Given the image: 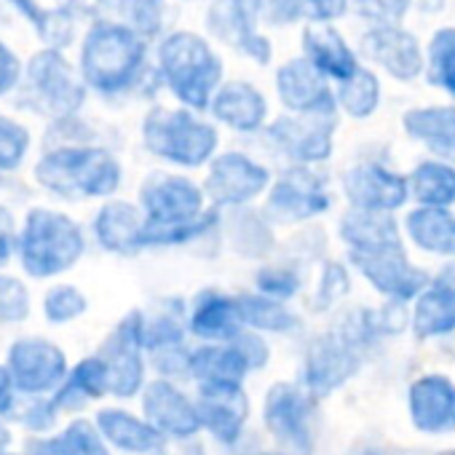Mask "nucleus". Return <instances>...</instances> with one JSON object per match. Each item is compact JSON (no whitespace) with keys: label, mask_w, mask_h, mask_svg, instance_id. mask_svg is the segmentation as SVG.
I'll return each mask as SVG.
<instances>
[{"label":"nucleus","mask_w":455,"mask_h":455,"mask_svg":"<svg viewBox=\"0 0 455 455\" xmlns=\"http://www.w3.org/2000/svg\"><path fill=\"white\" fill-rule=\"evenodd\" d=\"M78 70L89 92L105 100L126 97L150 76V41L124 22L102 17L81 41Z\"/></svg>","instance_id":"1"},{"label":"nucleus","mask_w":455,"mask_h":455,"mask_svg":"<svg viewBox=\"0 0 455 455\" xmlns=\"http://www.w3.org/2000/svg\"><path fill=\"white\" fill-rule=\"evenodd\" d=\"M33 182L57 201L105 204L124 188V164L100 142L44 148L33 164Z\"/></svg>","instance_id":"2"},{"label":"nucleus","mask_w":455,"mask_h":455,"mask_svg":"<svg viewBox=\"0 0 455 455\" xmlns=\"http://www.w3.org/2000/svg\"><path fill=\"white\" fill-rule=\"evenodd\" d=\"M89 231L65 209L36 204L20 217L17 263L33 282H60L89 252Z\"/></svg>","instance_id":"3"},{"label":"nucleus","mask_w":455,"mask_h":455,"mask_svg":"<svg viewBox=\"0 0 455 455\" xmlns=\"http://www.w3.org/2000/svg\"><path fill=\"white\" fill-rule=\"evenodd\" d=\"M156 73L177 105L196 113H206L217 89L228 81L225 62L212 41L193 30H174L158 41Z\"/></svg>","instance_id":"4"},{"label":"nucleus","mask_w":455,"mask_h":455,"mask_svg":"<svg viewBox=\"0 0 455 455\" xmlns=\"http://www.w3.org/2000/svg\"><path fill=\"white\" fill-rule=\"evenodd\" d=\"M142 148L166 166L196 172L220 156V126L188 108L153 105L140 124Z\"/></svg>","instance_id":"5"},{"label":"nucleus","mask_w":455,"mask_h":455,"mask_svg":"<svg viewBox=\"0 0 455 455\" xmlns=\"http://www.w3.org/2000/svg\"><path fill=\"white\" fill-rule=\"evenodd\" d=\"M89 89L81 78L78 65H73L60 49H41L25 65V78L20 86V102L36 116L49 121H62L81 116Z\"/></svg>","instance_id":"6"},{"label":"nucleus","mask_w":455,"mask_h":455,"mask_svg":"<svg viewBox=\"0 0 455 455\" xmlns=\"http://www.w3.org/2000/svg\"><path fill=\"white\" fill-rule=\"evenodd\" d=\"M263 428L284 455H314L319 447V399L298 380H276L263 396Z\"/></svg>","instance_id":"7"},{"label":"nucleus","mask_w":455,"mask_h":455,"mask_svg":"<svg viewBox=\"0 0 455 455\" xmlns=\"http://www.w3.org/2000/svg\"><path fill=\"white\" fill-rule=\"evenodd\" d=\"M201 185L212 209L231 212L255 206L263 196H268L274 172L244 150H220V156L206 166Z\"/></svg>","instance_id":"8"},{"label":"nucleus","mask_w":455,"mask_h":455,"mask_svg":"<svg viewBox=\"0 0 455 455\" xmlns=\"http://www.w3.org/2000/svg\"><path fill=\"white\" fill-rule=\"evenodd\" d=\"M97 354L110 372V396L121 402L140 399L153 372L142 338V308L126 311L105 335Z\"/></svg>","instance_id":"9"},{"label":"nucleus","mask_w":455,"mask_h":455,"mask_svg":"<svg viewBox=\"0 0 455 455\" xmlns=\"http://www.w3.org/2000/svg\"><path fill=\"white\" fill-rule=\"evenodd\" d=\"M346 255L351 271H356L386 303L407 306L431 284V274L410 260L407 242L386 244L367 252H346Z\"/></svg>","instance_id":"10"},{"label":"nucleus","mask_w":455,"mask_h":455,"mask_svg":"<svg viewBox=\"0 0 455 455\" xmlns=\"http://www.w3.org/2000/svg\"><path fill=\"white\" fill-rule=\"evenodd\" d=\"M137 206L142 209L148 225L172 228L201 220L212 212L204 185L188 174L156 169L137 188Z\"/></svg>","instance_id":"11"},{"label":"nucleus","mask_w":455,"mask_h":455,"mask_svg":"<svg viewBox=\"0 0 455 455\" xmlns=\"http://www.w3.org/2000/svg\"><path fill=\"white\" fill-rule=\"evenodd\" d=\"M335 204L327 177L314 166H287L274 177L263 209L276 225H311Z\"/></svg>","instance_id":"12"},{"label":"nucleus","mask_w":455,"mask_h":455,"mask_svg":"<svg viewBox=\"0 0 455 455\" xmlns=\"http://www.w3.org/2000/svg\"><path fill=\"white\" fill-rule=\"evenodd\" d=\"M4 364L20 396H52L73 367L68 351L46 335L14 338L6 348Z\"/></svg>","instance_id":"13"},{"label":"nucleus","mask_w":455,"mask_h":455,"mask_svg":"<svg viewBox=\"0 0 455 455\" xmlns=\"http://www.w3.org/2000/svg\"><path fill=\"white\" fill-rule=\"evenodd\" d=\"M260 22L263 0H212L204 17L212 41L266 68L274 62V44L266 33H260Z\"/></svg>","instance_id":"14"},{"label":"nucleus","mask_w":455,"mask_h":455,"mask_svg":"<svg viewBox=\"0 0 455 455\" xmlns=\"http://www.w3.org/2000/svg\"><path fill=\"white\" fill-rule=\"evenodd\" d=\"M364 359L367 356L335 330L319 332L306 343L298 383L316 399L332 396L359 375Z\"/></svg>","instance_id":"15"},{"label":"nucleus","mask_w":455,"mask_h":455,"mask_svg":"<svg viewBox=\"0 0 455 455\" xmlns=\"http://www.w3.org/2000/svg\"><path fill=\"white\" fill-rule=\"evenodd\" d=\"M338 118H308L282 113L271 118L266 142L290 164V166H314L319 169L335 153Z\"/></svg>","instance_id":"16"},{"label":"nucleus","mask_w":455,"mask_h":455,"mask_svg":"<svg viewBox=\"0 0 455 455\" xmlns=\"http://www.w3.org/2000/svg\"><path fill=\"white\" fill-rule=\"evenodd\" d=\"M340 193L348 209L372 214H396L410 204L407 174L383 161H356L340 177Z\"/></svg>","instance_id":"17"},{"label":"nucleus","mask_w":455,"mask_h":455,"mask_svg":"<svg viewBox=\"0 0 455 455\" xmlns=\"http://www.w3.org/2000/svg\"><path fill=\"white\" fill-rule=\"evenodd\" d=\"M359 57L375 70H383L399 84H412L423 78L426 46L404 25H378L359 36Z\"/></svg>","instance_id":"18"},{"label":"nucleus","mask_w":455,"mask_h":455,"mask_svg":"<svg viewBox=\"0 0 455 455\" xmlns=\"http://www.w3.org/2000/svg\"><path fill=\"white\" fill-rule=\"evenodd\" d=\"M140 412L174 444L193 442L204 434L196 394L182 388L177 380L150 378L140 396Z\"/></svg>","instance_id":"19"},{"label":"nucleus","mask_w":455,"mask_h":455,"mask_svg":"<svg viewBox=\"0 0 455 455\" xmlns=\"http://www.w3.org/2000/svg\"><path fill=\"white\" fill-rule=\"evenodd\" d=\"M274 89H276V100L290 116H308V118L340 116L335 102V86L306 57H292L282 62L274 76Z\"/></svg>","instance_id":"20"},{"label":"nucleus","mask_w":455,"mask_h":455,"mask_svg":"<svg viewBox=\"0 0 455 455\" xmlns=\"http://www.w3.org/2000/svg\"><path fill=\"white\" fill-rule=\"evenodd\" d=\"M407 418L423 436L455 434V380L442 372H423L407 386Z\"/></svg>","instance_id":"21"},{"label":"nucleus","mask_w":455,"mask_h":455,"mask_svg":"<svg viewBox=\"0 0 455 455\" xmlns=\"http://www.w3.org/2000/svg\"><path fill=\"white\" fill-rule=\"evenodd\" d=\"M206 116L217 126L231 129L234 134L252 137V134H263L268 129L271 105L260 86H255L252 81H244V78H231L217 89Z\"/></svg>","instance_id":"22"},{"label":"nucleus","mask_w":455,"mask_h":455,"mask_svg":"<svg viewBox=\"0 0 455 455\" xmlns=\"http://www.w3.org/2000/svg\"><path fill=\"white\" fill-rule=\"evenodd\" d=\"M204 434L220 450H236L247 434L252 404L244 388H196Z\"/></svg>","instance_id":"23"},{"label":"nucleus","mask_w":455,"mask_h":455,"mask_svg":"<svg viewBox=\"0 0 455 455\" xmlns=\"http://www.w3.org/2000/svg\"><path fill=\"white\" fill-rule=\"evenodd\" d=\"M145 214L137 206V201L126 198H110L97 206L89 222V239L108 255L116 258H132L142 252V236H145Z\"/></svg>","instance_id":"24"},{"label":"nucleus","mask_w":455,"mask_h":455,"mask_svg":"<svg viewBox=\"0 0 455 455\" xmlns=\"http://www.w3.org/2000/svg\"><path fill=\"white\" fill-rule=\"evenodd\" d=\"M113 452L121 455H169L172 442L142 415L124 404H105L92 418Z\"/></svg>","instance_id":"25"},{"label":"nucleus","mask_w":455,"mask_h":455,"mask_svg":"<svg viewBox=\"0 0 455 455\" xmlns=\"http://www.w3.org/2000/svg\"><path fill=\"white\" fill-rule=\"evenodd\" d=\"M244 314L239 292L198 290L188 303V332L198 343H231L244 332Z\"/></svg>","instance_id":"26"},{"label":"nucleus","mask_w":455,"mask_h":455,"mask_svg":"<svg viewBox=\"0 0 455 455\" xmlns=\"http://www.w3.org/2000/svg\"><path fill=\"white\" fill-rule=\"evenodd\" d=\"M276 228L279 225L260 206L231 209V212H222L220 242L244 260L268 263L279 250Z\"/></svg>","instance_id":"27"},{"label":"nucleus","mask_w":455,"mask_h":455,"mask_svg":"<svg viewBox=\"0 0 455 455\" xmlns=\"http://www.w3.org/2000/svg\"><path fill=\"white\" fill-rule=\"evenodd\" d=\"M300 57H306L332 86L346 84L362 68L359 52L332 22H306L300 33Z\"/></svg>","instance_id":"28"},{"label":"nucleus","mask_w":455,"mask_h":455,"mask_svg":"<svg viewBox=\"0 0 455 455\" xmlns=\"http://www.w3.org/2000/svg\"><path fill=\"white\" fill-rule=\"evenodd\" d=\"M252 367L242 348L231 343H198L190 348L188 380L196 388H244Z\"/></svg>","instance_id":"29"},{"label":"nucleus","mask_w":455,"mask_h":455,"mask_svg":"<svg viewBox=\"0 0 455 455\" xmlns=\"http://www.w3.org/2000/svg\"><path fill=\"white\" fill-rule=\"evenodd\" d=\"M108 396H110V372L100 354H89V356L78 359L70 367L65 383L52 394L62 418L65 415L81 418L92 404H100Z\"/></svg>","instance_id":"30"},{"label":"nucleus","mask_w":455,"mask_h":455,"mask_svg":"<svg viewBox=\"0 0 455 455\" xmlns=\"http://www.w3.org/2000/svg\"><path fill=\"white\" fill-rule=\"evenodd\" d=\"M404 242L423 255L455 260V212L452 209H428L412 206L402 217Z\"/></svg>","instance_id":"31"},{"label":"nucleus","mask_w":455,"mask_h":455,"mask_svg":"<svg viewBox=\"0 0 455 455\" xmlns=\"http://www.w3.org/2000/svg\"><path fill=\"white\" fill-rule=\"evenodd\" d=\"M404 134L428 150V158L455 166V105H420L402 116Z\"/></svg>","instance_id":"32"},{"label":"nucleus","mask_w":455,"mask_h":455,"mask_svg":"<svg viewBox=\"0 0 455 455\" xmlns=\"http://www.w3.org/2000/svg\"><path fill=\"white\" fill-rule=\"evenodd\" d=\"M410 332L415 340H444L455 335V290L431 279L412 300Z\"/></svg>","instance_id":"33"},{"label":"nucleus","mask_w":455,"mask_h":455,"mask_svg":"<svg viewBox=\"0 0 455 455\" xmlns=\"http://www.w3.org/2000/svg\"><path fill=\"white\" fill-rule=\"evenodd\" d=\"M338 239L343 242L346 252H367V250L404 242V234H402V222L394 214L348 209L338 220Z\"/></svg>","instance_id":"34"},{"label":"nucleus","mask_w":455,"mask_h":455,"mask_svg":"<svg viewBox=\"0 0 455 455\" xmlns=\"http://www.w3.org/2000/svg\"><path fill=\"white\" fill-rule=\"evenodd\" d=\"M30 455H113L92 418H70L49 436H33L25 447Z\"/></svg>","instance_id":"35"},{"label":"nucleus","mask_w":455,"mask_h":455,"mask_svg":"<svg viewBox=\"0 0 455 455\" xmlns=\"http://www.w3.org/2000/svg\"><path fill=\"white\" fill-rule=\"evenodd\" d=\"M410 201L428 209H452L455 206V166L436 158H423L407 174Z\"/></svg>","instance_id":"36"},{"label":"nucleus","mask_w":455,"mask_h":455,"mask_svg":"<svg viewBox=\"0 0 455 455\" xmlns=\"http://www.w3.org/2000/svg\"><path fill=\"white\" fill-rule=\"evenodd\" d=\"M242 300V314H244V327L260 335H298L303 332V316L292 308V303H279L271 300L260 292H239Z\"/></svg>","instance_id":"37"},{"label":"nucleus","mask_w":455,"mask_h":455,"mask_svg":"<svg viewBox=\"0 0 455 455\" xmlns=\"http://www.w3.org/2000/svg\"><path fill=\"white\" fill-rule=\"evenodd\" d=\"M306 263L295 255L271 258L268 263H260V268L255 271V292L279 303L298 300L306 292Z\"/></svg>","instance_id":"38"},{"label":"nucleus","mask_w":455,"mask_h":455,"mask_svg":"<svg viewBox=\"0 0 455 455\" xmlns=\"http://www.w3.org/2000/svg\"><path fill=\"white\" fill-rule=\"evenodd\" d=\"M335 102H338V113L351 118V121L372 118L383 102L380 76L370 65H362L354 78L335 86Z\"/></svg>","instance_id":"39"},{"label":"nucleus","mask_w":455,"mask_h":455,"mask_svg":"<svg viewBox=\"0 0 455 455\" xmlns=\"http://www.w3.org/2000/svg\"><path fill=\"white\" fill-rule=\"evenodd\" d=\"M9 4L33 25V30L38 33V38L46 44V49H65L73 44V17L62 9H46L38 0H9Z\"/></svg>","instance_id":"40"},{"label":"nucleus","mask_w":455,"mask_h":455,"mask_svg":"<svg viewBox=\"0 0 455 455\" xmlns=\"http://www.w3.org/2000/svg\"><path fill=\"white\" fill-rule=\"evenodd\" d=\"M423 78L428 86L455 100V28H439L426 44Z\"/></svg>","instance_id":"41"},{"label":"nucleus","mask_w":455,"mask_h":455,"mask_svg":"<svg viewBox=\"0 0 455 455\" xmlns=\"http://www.w3.org/2000/svg\"><path fill=\"white\" fill-rule=\"evenodd\" d=\"M41 314L49 327H70L89 314V298L78 284L54 282L41 298Z\"/></svg>","instance_id":"42"},{"label":"nucleus","mask_w":455,"mask_h":455,"mask_svg":"<svg viewBox=\"0 0 455 455\" xmlns=\"http://www.w3.org/2000/svg\"><path fill=\"white\" fill-rule=\"evenodd\" d=\"M33 316V290L25 276L0 271V330L22 327Z\"/></svg>","instance_id":"43"},{"label":"nucleus","mask_w":455,"mask_h":455,"mask_svg":"<svg viewBox=\"0 0 455 455\" xmlns=\"http://www.w3.org/2000/svg\"><path fill=\"white\" fill-rule=\"evenodd\" d=\"M30 150H33V132L22 121L0 113V174L14 177L28 164Z\"/></svg>","instance_id":"44"},{"label":"nucleus","mask_w":455,"mask_h":455,"mask_svg":"<svg viewBox=\"0 0 455 455\" xmlns=\"http://www.w3.org/2000/svg\"><path fill=\"white\" fill-rule=\"evenodd\" d=\"M351 292V266L340 263V260H324L316 287H314V298H311V308L316 314L332 311L335 306H340Z\"/></svg>","instance_id":"45"},{"label":"nucleus","mask_w":455,"mask_h":455,"mask_svg":"<svg viewBox=\"0 0 455 455\" xmlns=\"http://www.w3.org/2000/svg\"><path fill=\"white\" fill-rule=\"evenodd\" d=\"M22 431L33 436H49L60 428L62 412L57 410L52 396H22L20 407L12 418Z\"/></svg>","instance_id":"46"},{"label":"nucleus","mask_w":455,"mask_h":455,"mask_svg":"<svg viewBox=\"0 0 455 455\" xmlns=\"http://www.w3.org/2000/svg\"><path fill=\"white\" fill-rule=\"evenodd\" d=\"M415 6V0H351V9L370 22V28L378 25H402Z\"/></svg>","instance_id":"47"},{"label":"nucleus","mask_w":455,"mask_h":455,"mask_svg":"<svg viewBox=\"0 0 455 455\" xmlns=\"http://www.w3.org/2000/svg\"><path fill=\"white\" fill-rule=\"evenodd\" d=\"M263 22L271 28H292L308 22L306 0H263Z\"/></svg>","instance_id":"48"},{"label":"nucleus","mask_w":455,"mask_h":455,"mask_svg":"<svg viewBox=\"0 0 455 455\" xmlns=\"http://www.w3.org/2000/svg\"><path fill=\"white\" fill-rule=\"evenodd\" d=\"M17 231L20 220L14 209L0 198V271H9V266L17 260Z\"/></svg>","instance_id":"49"},{"label":"nucleus","mask_w":455,"mask_h":455,"mask_svg":"<svg viewBox=\"0 0 455 455\" xmlns=\"http://www.w3.org/2000/svg\"><path fill=\"white\" fill-rule=\"evenodd\" d=\"M22 78H25L22 60L17 57V52L12 46H6L4 41H0V100L20 92Z\"/></svg>","instance_id":"50"},{"label":"nucleus","mask_w":455,"mask_h":455,"mask_svg":"<svg viewBox=\"0 0 455 455\" xmlns=\"http://www.w3.org/2000/svg\"><path fill=\"white\" fill-rule=\"evenodd\" d=\"M234 343L242 348V354L247 356V362H250V367H252V372H260V370H266L268 364H271V343L266 340V335H260V332H252V330H244L239 338H234Z\"/></svg>","instance_id":"51"},{"label":"nucleus","mask_w":455,"mask_h":455,"mask_svg":"<svg viewBox=\"0 0 455 455\" xmlns=\"http://www.w3.org/2000/svg\"><path fill=\"white\" fill-rule=\"evenodd\" d=\"M308 22H338L351 12V0H306Z\"/></svg>","instance_id":"52"},{"label":"nucleus","mask_w":455,"mask_h":455,"mask_svg":"<svg viewBox=\"0 0 455 455\" xmlns=\"http://www.w3.org/2000/svg\"><path fill=\"white\" fill-rule=\"evenodd\" d=\"M20 391L6 370V364L0 362V420H6V418H14L17 407H20Z\"/></svg>","instance_id":"53"},{"label":"nucleus","mask_w":455,"mask_h":455,"mask_svg":"<svg viewBox=\"0 0 455 455\" xmlns=\"http://www.w3.org/2000/svg\"><path fill=\"white\" fill-rule=\"evenodd\" d=\"M434 282H439V284H447V287H452L455 290V260H447L434 276H431Z\"/></svg>","instance_id":"54"},{"label":"nucleus","mask_w":455,"mask_h":455,"mask_svg":"<svg viewBox=\"0 0 455 455\" xmlns=\"http://www.w3.org/2000/svg\"><path fill=\"white\" fill-rule=\"evenodd\" d=\"M12 442H14V434H12L9 423H6V420H0V452H4V450H12Z\"/></svg>","instance_id":"55"},{"label":"nucleus","mask_w":455,"mask_h":455,"mask_svg":"<svg viewBox=\"0 0 455 455\" xmlns=\"http://www.w3.org/2000/svg\"><path fill=\"white\" fill-rule=\"evenodd\" d=\"M180 447H182V452H180V455H209V452H206V447H204L198 439L185 442V444H180Z\"/></svg>","instance_id":"56"},{"label":"nucleus","mask_w":455,"mask_h":455,"mask_svg":"<svg viewBox=\"0 0 455 455\" xmlns=\"http://www.w3.org/2000/svg\"><path fill=\"white\" fill-rule=\"evenodd\" d=\"M250 455H284L279 450H258V452H250Z\"/></svg>","instance_id":"57"},{"label":"nucleus","mask_w":455,"mask_h":455,"mask_svg":"<svg viewBox=\"0 0 455 455\" xmlns=\"http://www.w3.org/2000/svg\"><path fill=\"white\" fill-rule=\"evenodd\" d=\"M0 455H30V452L28 450H4Z\"/></svg>","instance_id":"58"},{"label":"nucleus","mask_w":455,"mask_h":455,"mask_svg":"<svg viewBox=\"0 0 455 455\" xmlns=\"http://www.w3.org/2000/svg\"><path fill=\"white\" fill-rule=\"evenodd\" d=\"M150 4H164V0H150Z\"/></svg>","instance_id":"59"}]
</instances>
